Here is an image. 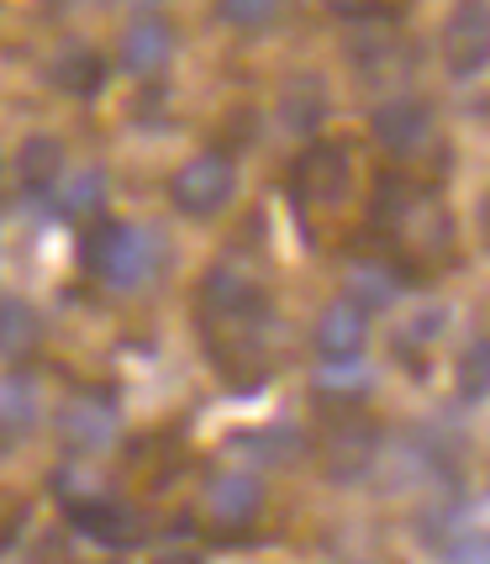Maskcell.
Listing matches in <instances>:
<instances>
[{
	"mask_svg": "<svg viewBox=\"0 0 490 564\" xmlns=\"http://www.w3.org/2000/svg\"><path fill=\"white\" fill-rule=\"evenodd\" d=\"M79 264L96 274L100 285H117V291H132L153 280L159 270V238L148 227H132V221H111L96 217L79 238Z\"/></svg>",
	"mask_w": 490,
	"mask_h": 564,
	"instance_id": "obj_1",
	"label": "cell"
},
{
	"mask_svg": "<svg viewBox=\"0 0 490 564\" xmlns=\"http://www.w3.org/2000/svg\"><path fill=\"white\" fill-rule=\"evenodd\" d=\"M232 196H238V170H232V159L227 153H196L190 164H179L170 180V200L174 212H185V217H217V212H227L232 206Z\"/></svg>",
	"mask_w": 490,
	"mask_h": 564,
	"instance_id": "obj_2",
	"label": "cell"
},
{
	"mask_svg": "<svg viewBox=\"0 0 490 564\" xmlns=\"http://www.w3.org/2000/svg\"><path fill=\"white\" fill-rule=\"evenodd\" d=\"M200 312H206V322H264L270 317V291L238 259H221L200 280Z\"/></svg>",
	"mask_w": 490,
	"mask_h": 564,
	"instance_id": "obj_3",
	"label": "cell"
},
{
	"mask_svg": "<svg viewBox=\"0 0 490 564\" xmlns=\"http://www.w3.org/2000/svg\"><path fill=\"white\" fill-rule=\"evenodd\" d=\"M200 507H206V522H211L217 539H243L248 528L264 517V486L248 469H221V475L206 480Z\"/></svg>",
	"mask_w": 490,
	"mask_h": 564,
	"instance_id": "obj_4",
	"label": "cell"
},
{
	"mask_svg": "<svg viewBox=\"0 0 490 564\" xmlns=\"http://www.w3.org/2000/svg\"><path fill=\"white\" fill-rule=\"evenodd\" d=\"M443 64L454 79L490 69V0H459L443 22Z\"/></svg>",
	"mask_w": 490,
	"mask_h": 564,
	"instance_id": "obj_5",
	"label": "cell"
},
{
	"mask_svg": "<svg viewBox=\"0 0 490 564\" xmlns=\"http://www.w3.org/2000/svg\"><path fill=\"white\" fill-rule=\"evenodd\" d=\"M353 191V170L338 143H312L291 164V196L295 206H344Z\"/></svg>",
	"mask_w": 490,
	"mask_h": 564,
	"instance_id": "obj_6",
	"label": "cell"
},
{
	"mask_svg": "<svg viewBox=\"0 0 490 564\" xmlns=\"http://www.w3.org/2000/svg\"><path fill=\"white\" fill-rule=\"evenodd\" d=\"M64 522H69L74 533L96 539L100 549H138L148 533L138 507L111 501V496H69V501H64Z\"/></svg>",
	"mask_w": 490,
	"mask_h": 564,
	"instance_id": "obj_7",
	"label": "cell"
},
{
	"mask_svg": "<svg viewBox=\"0 0 490 564\" xmlns=\"http://www.w3.org/2000/svg\"><path fill=\"white\" fill-rule=\"evenodd\" d=\"M374 454H380V427L369 417L348 412V417L327 422V433H322V469H327V480H338V486L364 480L374 469Z\"/></svg>",
	"mask_w": 490,
	"mask_h": 564,
	"instance_id": "obj_8",
	"label": "cell"
},
{
	"mask_svg": "<svg viewBox=\"0 0 490 564\" xmlns=\"http://www.w3.org/2000/svg\"><path fill=\"white\" fill-rule=\"evenodd\" d=\"M312 344H317L322 365H353L369 344V306H359L353 295H338V301L317 317Z\"/></svg>",
	"mask_w": 490,
	"mask_h": 564,
	"instance_id": "obj_9",
	"label": "cell"
},
{
	"mask_svg": "<svg viewBox=\"0 0 490 564\" xmlns=\"http://www.w3.org/2000/svg\"><path fill=\"white\" fill-rule=\"evenodd\" d=\"M58 438L69 443L74 454H100L117 438V401L96 391H79L58 406Z\"/></svg>",
	"mask_w": 490,
	"mask_h": 564,
	"instance_id": "obj_10",
	"label": "cell"
},
{
	"mask_svg": "<svg viewBox=\"0 0 490 564\" xmlns=\"http://www.w3.org/2000/svg\"><path fill=\"white\" fill-rule=\"evenodd\" d=\"M369 127H374V143L391 148L395 159H417L422 148L433 143V111L417 96H395L385 106H374Z\"/></svg>",
	"mask_w": 490,
	"mask_h": 564,
	"instance_id": "obj_11",
	"label": "cell"
},
{
	"mask_svg": "<svg viewBox=\"0 0 490 564\" xmlns=\"http://www.w3.org/2000/svg\"><path fill=\"white\" fill-rule=\"evenodd\" d=\"M174 58V26L164 17H138V22L122 32L117 43V64H122L132 79H159Z\"/></svg>",
	"mask_w": 490,
	"mask_h": 564,
	"instance_id": "obj_12",
	"label": "cell"
},
{
	"mask_svg": "<svg viewBox=\"0 0 490 564\" xmlns=\"http://www.w3.org/2000/svg\"><path fill=\"white\" fill-rule=\"evenodd\" d=\"M43 348V317L22 295H0V365H26Z\"/></svg>",
	"mask_w": 490,
	"mask_h": 564,
	"instance_id": "obj_13",
	"label": "cell"
},
{
	"mask_svg": "<svg viewBox=\"0 0 490 564\" xmlns=\"http://www.w3.org/2000/svg\"><path fill=\"white\" fill-rule=\"evenodd\" d=\"M17 180H22L32 196H48L53 185L64 180V143L48 138V132H32V138L17 148Z\"/></svg>",
	"mask_w": 490,
	"mask_h": 564,
	"instance_id": "obj_14",
	"label": "cell"
},
{
	"mask_svg": "<svg viewBox=\"0 0 490 564\" xmlns=\"http://www.w3.org/2000/svg\"><path fill=\"white\" fill-rule=\"evenodd\" d=\"M48 79L64 90V96L90 100V96H100V85H106V58H100L96 48H85V43H69V48L53 58Z\"/></svg>",
	"mask_w": 490,
	"mask_h": 564,
	"instance_id": "obj_15",
	"label": "cell"
},
{
	"mask_svg": "<svg viewBox=\"0 0 490 564\" xmlns=\"http://www.w3.org/2000/svg\"><path fill=\"white\" fill-rule=\"evenodd\" d=\"M238 448H243L253 465H280L291 469L306 459V433L301 427H291V422H280V427H264V433H243L238 438Z\"/></svg>",
	"mask_w": 490,
	"mask_h": 564,
	"instance_id": "obj_16",
	"label": "cell"
},
{
	"mask_svg": "<svg viewBox=\"0 0 490 564\" xmlns=\"http://www.w3.org/2000/svg\"><path fill=\"white\" fill-rule=\"evenodd\" d=\"M322 117H327V96L317 90V79H295L285 90V100H280V122L291 132H312Z\"/></svg>",
	"mask_w": 490,
	"mask_h": 564,
	"instance_id": "obj_17",
	"label": "cell"
},
{
	"mask_svg": "<svg viewBox=\"0 0 490 564\" xmlns=\"http://www.w3.org/2000/svg\"><path fill=\"white\" fill-rule=\"evenodd\" d=\"M454 391H459V401H486L490 395V338H475V344L459 354Z\"/></svg>",
	"mask_w": 490,
	"mask_h": 564,
	"instance_id": "obj_18",
	"label": "cell"
},
{
	"mask_svg": "<svg viewBox=\"0 0 490 564\" xmlns=\"http://www.w3.org/2000/svg\"><path fill=\"white\" fill-rule=\"evenodd\" d=\"M32 417H37V391H32V380H26V375H6V380H0V422L22 438L26 427H32Z\"/></svg>",
	"mask_w": 490,
	"mask_h": 564,
	"instance_id": "obj_19",
	"label": "cell"
},
{
	"mask_svg": "<svg viewBox=\"0 0 490 564\" xmlns=\"http://www.w3.org/2000/svg\"><path fill=\"white\" fill-rule=\"evenodd\" d=\"M100 206H106V174L100 170H79L69 180V191H64V196H58V212H64V217H96Z\"/></svg>",
	"mask_w": 490,
	"mask_h": 564,
	"instance_id": "obj_20",
	"label": "cell"
},
{
	"mask_svg": "<svg viewBox=\"0 0 490 564\" xmlns=\"http://www.w3.org/2000/svg\"><path fill=\"white\" fill-rule=\"evenodd\" d=\"M285 0H217V17L238 32H253V26H270L280 17Z\"/></svg>",
	"mask_w": 490,
	"mask_h": 564,
	"instance_id": "obj_21",
	"label": "cell"
},
{
	"mask_svg": "<svg viewBox=\"0 0 490 564\" xmlns=\"http://www.w3.org/2000/svg\"><path fill=\"white\" fill-rule=\"evenodd\" d=\"M353 301H359V306H391L395 280L391 274H380L374 264H369V270H353Z\"/></svg>",
	"mask_w": 490,
	"mask_h": 564,
	"instance_id": "obj_22",
	"label": "cell"
},
{
	"mask_svg": "<svg viewBox=\"0 0 490 564\" xmlns=\"http://www.w3.org/2000/svg\"><path fill=\"white\" fill-rule=\"evenodd\" d=\"M438 554H448V560H490V539H459V543H443Z\"/></svg>",
	"mask_w": 490,
	"mask_h": 564,
	"instance_id": "obj_23",
	"label": "cell"
},
{
	"mask_svg": "<svg viewBox=\"0 0 490 564\" xmlns=\"http://www.w3.org/2000/svg\"><path fill=\"white\" fill-rule=\"evenodd\" d=\"M333 11H344V17H359V11H369V0H327Z\"/></svg>",
	"mask_w": 490,
	"mask_h": 564,
	"instance_id": "obj_24",
	"label": "cell"
},
{
	"mask_svg": "<svg viewBox=\"0 0 490 564\" xmlns=\"http://www.w3.org/2000/svg\"><path fill=\"white\" fill-rule=\"evenodd\" d=\"M480 238H486V248H490V196L480 200Z\"/></svg>",
	"mask_w": 490,
	"mask_h": 564,
	"instance_id": "obj_25",
	"label": "cell"
},
{
	"mask_svg": "<svg viewBox=\"0 0 490 564\" xmlns=\"http://www.w3.org/2000/svg\"><path fill=\"white\" fill-rule=\"evenodd\" d=\"M11 448H17V433H11V427L0 422V454H11Z\"/></svg>",
	"mask_w": 490,
	"mask_h": 564,
	"instance_id": "obj_26",
	"label": "cell"
},
{
	"mask_svg": "<svg viewBox=\"0 0 490 564\" xmlns=\"http://www.w3.org/2000/svg\"><path fill=\"white\" fill-rule=\"evenodd\" d=\"M69 6H85V0H69Z\"/></svg>",
	"mask_w": 490,
	"mask_h": 564,
	"instance_id": "obj_27",
	"label": "cell"
}]
</instances>
